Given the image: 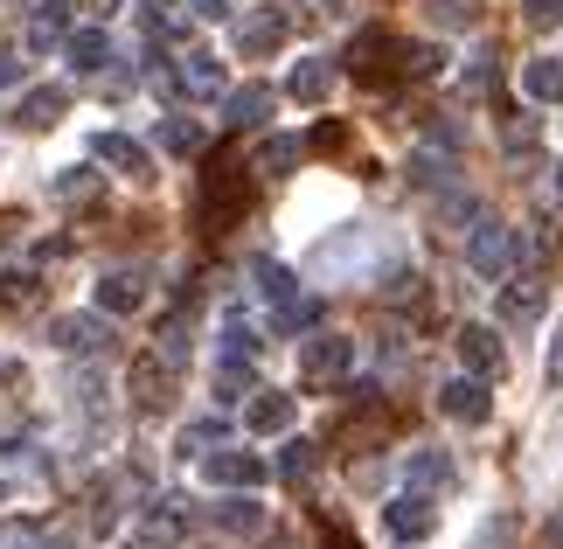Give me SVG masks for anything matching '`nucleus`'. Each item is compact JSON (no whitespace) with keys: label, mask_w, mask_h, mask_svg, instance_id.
Returning <instances> with one entry per match:
<instances>
[{"label":"nucleus","mask_w":563,"mask_h":549,"mask_svg":"<svg viewBox=\"0 0 563 549\" xmlns=\"http://www.w3.org/2000/svg\"><path fill=\"white\" fill-rule=\"evenodd\" d=\"M63 112H70V84H35V91H21V98H14V112H8V119L21 125V133H49Z\"/></svg>","instance_id":"obj_13"},{"label":"nucleus","mask_w":563,"mask_h":549,"mask_svg":"<svg viewBox=\"0 0 563 549\" xmlns=\"http://www.w3.org/2000/svg\"><path fill=\"white\" fill-rule=\"evenodd\" d=\"M383 529L397 536V542H424L431 529H439V508H431V494H410V487H404V494L383 508Z\"/></svg>","instance_id":"obj_15"},{"label":"nucleus","mask_w":563,"mask_h":549,"mask_svg":"<svg viewBox=\"0 0 563 549\" xmlns=\"http://www.w3.org/2000/svg\"><path fill=\"white\" fill-rule=\"evenodd\" d=\"M404 50H410L404 35H389V29H376V21H369V29H355V42H349V70L362 84H383L389 70H404Z\"/></svg>","instance_id":"obj_5"},{"label":"nucleus","mask_w":563,"mask_h":549,"mask_svg":"<svg viewBox=\"0 0 563 549\" xmlns=\"http://www.w3.org/2000/svg\"><path fill=\"white\" fill-rule=\"evenodd\" d=\"M369 251H376V237L362 230V223H349V230H334L328 244H313V251H307V272H313V278H341V272H362V265H369Z\"/></svg>","instance_id":"obj_6"},{"label":"nucleus","mask_w":563,"mask_h":549,"mask_svg":"<svg viewBox=\"0 0 563 549\" xmlns=\"http://www.w3.org/2000/svg\"><path fill=\"white\" fill-rule=\"evenodd\" d=\"M251 167H236V161H216L202 167V182H195V223H202V237H223L244 223V209H251V182H244Z\"/></svg>","instance_id":"obj_1"},{"label":"nucleus","mask_w":563,"mask_h":549,"mask_svg":"<svg viewBox=\"0 0 563 549\" xmlns=\"http://www.w3.org/2000/svg\"><path fill=\"white\" fill-rule=\"evenodd\" d=\"M334 77H341V70H334L328 56H299L292 70H286V98H292V105H328Z\"/></svg>","instance_id":"obj_19"},{"label":"nucleus","mask_w":563,"mask_h":549,"mask_svg":"<svg viewBox=\"0 0 563 549\" xmlns=\"http://www.w3.org/2000/svg\"><path fill=\"white\" fill-rule=\"evenodd\" d=\"M292 417H299V404L286 397V389H251L244 431H251V438H278V431H292Z\"/></svg>","instance_id":"obj_18"},{"label":"nucleus","mask_w":563,"mask_h":549,"mask_svg":"<svg viewBox=\"0 0 563 549\" xmlns=\"http://www.w3.org/2000/svg\"><path fill=\"white\" fill-rule=\"evenodd\" d=\"M320 8H341V0H320Z\"/></svg>","instance_id":"obj_51"},{"label":"nucleus","mask_w":563,"mask_h":549,"mask_svg":"<svg viewBox=\"0 0 563 549\" xmlns=\"http://www.w3.org/2000/svg\"><path fill=\"white\" fill-rule=\"evenodd\" d=\"M466 265H473V278H508V272H515V230L501 223V216H473V230H466Z\"/></svg>","instance_id":"obj_4"},{"label":"nucleus","mask_w":563,"mask_h":549,"mask_svg":"<svg viewBox=\"0 0 563 549\" xmlns=\"http://www.w3.org/2000/svg\"><path fill=\"white\" fill-rule=\"evenodd\" d=\"M320 542H328V549H362L349 529H341V521H320Z\"/></svg>","instance_id":"obj_44"},{"label":"nucleus","mask_w":563,"mask_h":549,"mask_svg":"<svg viewBox=\"0 0 563 549\" xmlns=\"http://www.w3.org/2000/svg\"><path fill=\"white\" fill-rule=\"evenodd\" d=\"M543 306H550L543 272H515L501 285V327H536V320H543Z\"/></svg>","instance_id":"obj_14"},{"label":"nucleus","mask_w":563,"mask_h":549,"mask_svg":"<svg viewBox=\"0 0 563 549\" xmlns=\"http://www.w3.org/2000/svg\"><path fill=\"white\" fill-rule=\"evenodd\" d=\"M216 348H223V362H257V355H265V334H257V320L230 314L223 334H216Z\"/></svg>","instance_id":"obj_28"},{"label":"nucleus","mask_w":563,"mask_h":549,"mask_svg":"<svg viewBox=\"0 0 563 549\" xmlns=\"http://www.w3.org/2000/svg\"><path fill=\"white\" fill-rule=\"evenodd\" d=\"M278 91H265V84H244V91H223V112H230V133H257V125L272 119Z\"/></svg>","instance_id":"obj_23"},{"label":"nucleus","mask_w":563,"mask_h":549,"mask_svg":"<svg viewBox=\"0 0 563 549\" xmlns=\"http://www.w3.org/2000/svg\"><path fill=\"white\" fill-rule=\"evenodd\" d=\"M202 521L223 536H257L265 529V501L257 494H223V501H202Z\"/></svg>","instance_id":"obj_17"},{"label":"nucleus","mask_w":563,"mask_h":549,"mask_svg":"<svg viewBox=\"0 0 563 549\" xmlns=\"http://www.w3.org/2000/svg\"><path fill=\"white\" fill-rule=\"evenodd\" d=\"M452 480H460V466H452L445 446H410L404 452V487L410 494H445Z\"/></svg>","instance_id":"obj_12"},{"label":"nucleus","mask_w":563,"mask_h":549,"mask_svg":"<svg viewBox=\"0 0 563 549\" xmlns=\"http://www.w3.org/2000/svg\"><path fill=\"white\" fill-rule=\"evenodd\" d=\"M522 21H529L536 35H550V29H563V0H529V8H522Z\"/></svg>","instance_id":"obj_41"},{"label":"nucleus","mask_w":563,"mask_h":549,"mask_svg":"<svg viewBox=\"0 0 563 549\" xmlns=\"http://www.w3.org/2000/svg\"><path fill=\"white\" fill-rule=\"evenodd\" d=\"M251 397V362H216V404H244Z\"/></svg>","instance_id":"obj_37"},{"label":"nucleus","mask_w":563,"mask_h":549,"mask_svg":"<svg viewBox=\"0 0 563 549\" xmlns=\"http://www.w3.org/2000/svg\"><path fill=\"white\" fill-rule=\"evenodd\" d=\"M550 389H563V327H556V341H550Z\"/></svg>","instance_id":"obj_46"},{"label":"nucleus","mask_w":563,"mask_h":549,"mask_svg":"<svg viewBox=\"0 0 563 549\" xmlns=\"http://www.w3.org/2000/svg\"><path fill=\"white\" fill-rule=\"evenodd\" d=\"M104 182H98V167H63L56 174V202H98Z\"/></svg>","instance_id":"obj_34"},{"label":"nucleus","mask_w":563,"mask_h":549,"mask_svg":"<svg viewBox=\"0 0 563 549\" xmlns=\"http://www.w3.org/2000/svg\"><path fill=\"white\" fill-rule=\"evenodd\" d=\"M63 63H70L77 77H98L104 63H112V35L104 29H70L63 35Z\"/></svg>","instance_id":"obj_22"},{"label":"nucleus","mask_w":563,"mask_h":549,"mask_svg":"<svg viewBox=\"0 0 563 549\" xmlns=\"http://www.w3.org/2000/svg\"><path fill=\"white\" fill-rule=\"evenodd\" d=\"M550 174H556V202H563V167H550Z\"/></svg>","instance_id":"obj_49"},{"label":"nucleus","mask_w":563,"mask_h":549,"mask_svg":"<svg viewBox=\"0 0 563 549\" xmlns=\"http://www.w3.org/2000/svg\"><path fill=\"white\" fill-rule=\"evenodd\" d=\"M223 438H230V425H223V417H202V425H181V438H175V452L188 459H202V452H216V446H223Z\"/></svg>","instance_id":"obj_33"},{"label":"nucleus","mask_w":563,"mask_h":549,"mask_svg":"<svg viewBox=\"0 0 563 549\" xmlns=\"http://www.w3.org/2000/svg\"><path fill=\"white\" fill-rule=\"evenodd\" d=\"M49 341L63 348V355H84V362H98L104 348H112V327H104V314H63L49 327Z\"/></svg>","instance_id":"obj_11"},{"label":"nucleus","mask_w":563,"mask_h":549,"mask_svg":"<svg viewBox=\"0 0 563 549\" xmlns=\"http://www.w3.org/2000/svg\"><path fill=\"white\" fill-rule=\"evenodd\" d=\"M175 91L195 98V105H216V98L230 91V77H223V63H216L209 50H188V56H181V70H175Z\"/></svg>","instance_id":"obj_16"},{"label":"nucleus","mask_w":563,"mask_h":549,"mask_svg":"<svg viewBox=\"0 0 563 549\" xmlns=\"http://www.w3.org/2000/svg\"><path fill=\"white\" fill-rule=\"evenodd\" d=\"M0 501H8V480H0Z\"/></svg>","instance_id":"obj_50"},{"label":"nucleus","mask_w":563,"mask_h":549,"mask_svg":"<svg viewBox=\"0 0 563 549\" xmlns=\"http://www.w3.org/2000/svg\"><path fill=\"white\" fill-rule=\"evenodd\" d=\"M439 410H445V417H460V425H487L494 397H487V383H481V376H452V383L439 389Z\"/></svg>","instance_id":"obj_21"},{"label":"nucleus","mask_w":563,"mask_h":549,"mask_svg":"<svg viewBox=\"0 0 563 549\" xmlns=\"http://www.w3.org/2000/svg\"><path fill=\"white\" fill-rule=\"evenodd\" d=\"M175 376H181V369L154 348V355H140V362H133L125 389H133V404H140V410H167V404H175Z\"/></svg>","instance_id":"obj_10"},{"label":"nucleus","mask_w":563,"mask_h":549,"mask_svg":"<svg viewBox=\"0 0 563 549\" xmlns=\"http://www.w3.org/2000/svg\"><path fill=\"white\" fill-rule=\"evenodd\" d=\"M91 161L119 167L125 182H154V146L133 140V133H91Z\"/></svg>","instance_id":"obj_9"},{"label":"nucleus","mask_w":563,"mask_h":549,"mask_svg":"<svg viewBox=\"0 0 563 549\" xmlns=\"http://www.w3.org/2000/svg\"><path fill=\"white\" fill-rule=\"evenodd\" d=\"M355 334H307L299 341V383L307 389H341L355 376Z\"/></svg>","instance_id":"obj_2"},{"label":"nucleus","mask_w":563,"mask_h":549,"mask_svg":"<svg viewBox=\"0 0 563 549\" xmlns=\"http://www.w3.org/2000/svg\"><path fill=\"white\" fill-rule=\"evenodd\" d=\"M70 417H84L91 431H104V417H112V397H104V376H98V369H84V376L70 383Z\"/></svg>","instance_id":"obj_26"},{"label":"nucleus","mask_w":563,"mask_h":549,"mask_svg":"<svg viewBox=\"0 0 563 549\" xmlns=\"http://www.w3.org/2000/svg\"><path fill=\"white\" fill-rule=\"evenodd\" d=\"M299 161H307V140H299V133H265V140H257V153H251V174H265V182H286Z\"/></svg>","instance_id":"obj_20"},{"label":"nucleus","mask_w":563,"mask_h":549,"mask_svg":"<svg viewBox=\"0 0 563 549\" xmlns=\"http://www.w3.org/2000/svg\"><path fill=\"white\" fill-rule=\"evenodd\" d=\"M494 91V56H473V70H460V98H487Z\"/></svg>","instance_id":"obj_40"},{"label":"nucleus","mask_w":563,"mask_h":549,"mask_svg":"<svg viewBox=\"0 0 563 549\" xmlns=\"http://www.w3.org/2000/svg\"><path fill=\"white\" fill-rule=\"evenodd\" d=\"M14 452H29V431H14V425H0V459H14Z\"/></svg>","instance_id":"obj_45"},{"label":"nucleus","mask_w":563,"mask_h":549,"mask_svg":"<svg viewBox=\"0 0 563 549\" xmlns=\"http://www.w3.org/2000/svg\"><path fill=\"white\" fill-rule=\"evenodd\" d=\"M550 549H563V515H556V521H550Z\"/></svg>","instance_id":"obj_48"},{"label":"nucleus","mask_w":563,"mask_h":549,"mask_svg":"<svg viewBox=\"0 0 563 549\" xmlns=\"http://www.w3.org/2000/svg\"><path fill=\"white\" fill-rule=\"evenodd\" d=\"M161 146H167V153H181V161H195V153L209 146V133H202L195 119H181V112H175V119H161Z\"/></svg>","instance_id":"obj_32"},{"label":"nucleus","mask_w":563,"mask_h":549,"mask_svg":"<svg viewBox=\"0 0 563 549\" xmlns=\"http://www.w3.org/2000/svg\"><path fill=\"white\" fill-rule=\"evenodd\" d=\"M383 299H389V306H404V299L418 306V299H424V278H418V265H389V272H383Z\"/></svg>","instance_id":"obj_36"},{"label":"nucleus","mask_w":563,"mask_h":549,"mask_svg":"<svg viewBox=\"0 0 563 549\" xmlns=\"http://www.w3.org/2000/svg\"><path fill=\"white\" fill-rule=\"evenodd\" d=\"M230 8H236V0H188L195 21H230Z\"/></svg>","instance_id":"obj_43"},{"label":"nucleus","mask_w":563,"mask_h":549,"mask_svg":"<svg viewBox=\"0 0 563 549\" xmlns=\"http://www.w3.org/2000/svg\"><path fill=\"white\" fill-rule=\"evenodd\" d=\"M133 8H140V29L154 35V42H181V35H188V21H195L181 0H133Z\"/></svg>","instance_id":"obj_25"},{"label":"nucleus","mask_w":563,"mask_h":549,"mask_svg":"<svg viewBox=\"0 0 563 549\" xmlns=\"http://www.w3.org/2000/svg\"><path fill=\"white\" fill-rule=\"evenodd\" d=\"M522 98L563 105V56H529V63H522Z\"/></svg>","instance_id":"obj_27"},{"label":"nucleus","mask_w":563,"mask_h":549,"mask_svg":"<svg viewBox=\"0 0 563 549\" xmlns=\"http://www.w3.org/2000/svg\"><path fill=\"white\" fill-rule=\"evenodd\" d=\"M272 473L307 480V473H313V446H307V438H286V446H278V466H272Z\"/></svg>","instance_id":"obj_38"},{"label":"nucleus","mask_w":563,"mask_h":549,"mask_svg":"<svg viewBox=\"0 0 563 549\" xmlns=\"http://www.w3.org/2000/svg\"><path fill=\"white\" fill-rule=\"evenodd\" d=\"M286 35H292V14L286 8H244V21H236V56L257 63V56L286 50Z\"/></svg>","instance_id":"obj_7"},{"label":"nucleus","mask_w":563,"mask_h":549,"mask_svg":"<svg viewBox=\"0 0 563 549\" xmlns=\"http://www.w3.org/2000/svg\"><path fill=\"white\" fill-rule=\"evenodd\" d=\"M119 501H125V473H104L98 487H91V529H119Z\"/></svg>","instance_id":"obj_31"},{"label":"nucleus","mask_w":563,"mask_h":549,"mask_svg":"<svg viewBox=\"0 0 563 549\" xmlns=\"http://www.w3.org/2000/svg\"><path fill=\"white\" fill-rule=\"evenodd\" d=\"M140 306H146V278H140V272H112V278H98V314H104V320L140 314Z\"/></svg>","instance_id":"obj_24"},{"label":"nucleus","mask_w":563,"mask_h":549,"mask_svg":"<svg viewBox=\"0 0 563 549\" xmlns=\"http://www.w3.org/2000/svg\"><path fill=\"white\" fill-rule=\"evenodd\" d=\"M307 146H313V153H341V146H349V125H334V119H328V125H313V140H307Z\"/></svg>","instance_id":"obj_42"},{"label":"nucleus","mask_w":563,"mask_h":549,"mask_svg":"<svg viewBox=\"0 0 563 549\" xmlns=\"http://www.w3.org/2000/svg\"><path fill=\"white\" fill-rule=\"evenodd\" d=\"M202 480L209 487H223V494H257L272 480V459L265 452H244V446H216V452H202Z\"/></svg>","instance_id":"obj_3"},{"label":"nucleus","mask_w":563,"mask_h":549,"mask_svg":"<svg viewBox=\"0 0 563 549\" xmlns=\"http://www.w3.org/2000/svg\"><path fill=\"white\" fill-rule=\"evenodd\" d=\"M431 14H439V29H473V21H481V0H431Z\"/></svg>","instance_id":"obj_39"},{"label":"nucleus","mask_w":563,"mask_h":549,"mask_svg":"<svg viewBox=\"0 0 563 549\" xmlns=\"http://www.w3.org/2000/svg\"><path fill=\"white\" fill-rule=\"evenodd\" d=\"M452 348H460V369H466V376H481V383H494V376L508 369V348H501V334H494V327H481V320H466Z\"/></svg>","instance_id":"obj_8"},{"label":"nucleus","mask_w":563,"mask_h":549,"mask_svg":"<svg viewBox=\"0 0 563 549\" xmlns=\"http://www.w3.org/2000/svg\"><path fill=\"white\" fill-rule=\"evenodd\" d=\"M251 278H257V293H265L272 306H278V299H292V293H299V278H292L286 265H278V257H257V265H251Z\"/></svg>","instance_id":"obj_35"},{"label":"nucleus","mask_w":563,"mask_h":549,"mask_svg":"<svg viewBox=\"0 0 563 549\" xmlns=\"http://www.w3.org/2000/svg\"><path fill=\"white\" fill-rule=\"evenodd\" d=\"M307 327H320V299H307V293H292V299H278L272 306V334H307Z\"/></svg>","instance_id":"obj_29"},{"label":"nucleus","mask_w":563,"mask_h":549,"mask_svg":"<svg viewBox=\"0 0 563 549\" xmlns=\"http://www.w3.org/2000/svg\"><path fill=\"white\" fill-rule=\"evenodd\" d=\"M404 174H410V188H424V195H445V188H452V161H445V153H431V146L410 153Z\"/></svg>","instance_id":"obj_30"},{"label":"nucleus","mask_w":563,"mask_h":549,"mask_svg":"<svg viewBox=\"0 0 563 549\" xmlns=\"http://www.w3.org/2000/svg\"><path fill=\"white\" fill-rule=\"evenodd\" d=\"M14 77H21V63H14V56H0V91H8Z\"/></svg>","instance_id":"obj_47"}]
</instances>
